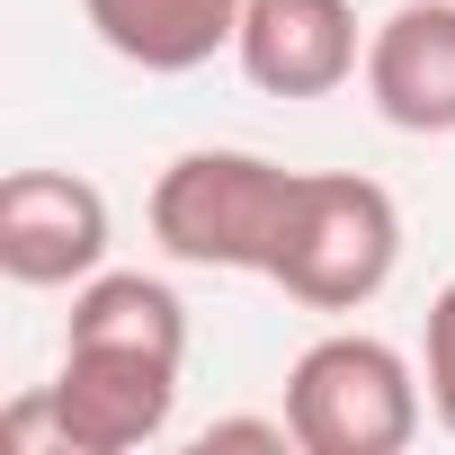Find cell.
Listing matches in <instances>:
<instances>
[{"label":"cell","mask_w":455,"mask_h":455,"mask_svg":"<svg viewBox=\"0 0 455 455\" xmlns=\"http://www.w3.org/2000/svg\"><path fill=\"white\" fill-rule=\"evenodd\" d=\"M233 446L286 455V446H295V428H286V419H214V428H196V455H233Z\"/></svg>","instance_id":"7c38bea8"},{"label":"cell","mask_w":455,"mask_h":455,"mask_svg":"<svg viewBox=\"0 0 455 455\" xmlns=\"http://www.w3.org/2000/svg\"><path fill=\"white\" fill-rule=\"evenodd\" d=\"M366 99L393 134H455V0H402L366 36Z\"/></svg>","instance_id":"52a82bcc"},{"label":"cell","mask_w":455,"mask_h":455,"mask_svg":"<svg viewBox=\"0 0 455 455\" xmlns=\"http://www.w3.org/2000/svg\"><path fill=\"white\" fill-rule=\"evenodd\" d=\"M286 196H295V170H277L268 152H233V143L179 152V161L152 179V242H161L179 268L268 277Z\"/></svg>","instance_id":"7a4b0ae2"},{"label":"cell","mask_w":455,"mask_h":455,"mask_svg":"<svg viewBox=\"0 0 455 455\" xmlns=\"http://www.w3.org/2000/svg\"><path fill=\"white\" fill-rule=\"evenodd\" d=\"M81 19L134 72H196L242 36V0H81Z\"/></svg>","instance_id":"ba28073f"},{"label":"cell","mask_w":455,"mask_h":455,"mask_svg":"<svg viewBox=\"0 0 455 455\" xmlns=\"http://www.w3.org/2000/svg\"><path fill=\"white\" fill-rule=\"evenodd\" d=\"M63 339L143 348V357H179V366H188V304H179L161 277H143V268H99L90 286H72Z\"/></svg>","instance_id":"9c48e42d"},{"label":"cell","mask_w":455,"mask_h":455,"mask_svg":"<svg viewBox=\"0 0 455 455\" xmlns=\"http://www.w3.org/2000/svg\"><path fill=\"white\" fill-rule=\"evenodd\" d=\"M411 357L375 331H331L286 366V428L304 455H402L419 437Z\"/></svg>","instance_id":"3957f363"},{"label":"cell","mask_w":455,"mask_h":455,"mask_svg":"<svg viewBox=\"0 0 455 455\" xmlns=\"http://www.w3.org/2000/svg\"><path fill=\"white\" fill-rule=\"evenodd\" d=\"M108 196L81 170H10L0 179V277L10 286H90L108 268Z\"/></svg>","instance_id":"277c9868"},{"label":"cell","mask_w":455,"mask_h":455,"mask_svg":"<svg viewBox=\"0 0 455 455\" xmlns=\"http://www.w3.org/2000/svg\"><path fill=\"white\" fill-rule=\"evenodd\" d=\"M233 54H242L251 90H268V99H331L366 63L348 0H242Z\"/></svg>","instance_id":"8992f818"},{"label":"cell","mask_w":455,"mask_h":455,"mask_svg":"<svg viewBox=\"0 0 455 455\" xmlns=\"http://www.w3.org/2000/svg\"><path fill=\"white\" fill-rule=\"evenodd\" d=\"M54 411H63L72 455H134V446H152V437L170 428V411H179V357L63 339Z\"/></svg>","instance_id":"5b68a950"},{"label":"cell","mask_w":455,"mask_h":455,"mask_svg":"<svg viewBox=\"0 0 455 455\" xmlns=\"http://www.w3.org/2000/svg\"><path fill=\"white\" fill-rule=\"evenodd\" d=\"M419 375H428V411H437V428L455 437V277H446V286H437V304H428Z\"/></svg>","instance_id":"30bf717a"},{"label":"cell","mask_w":455,"mask_h":455,"mask_svg":"<svg viewBox=\"0 0 455 455\" xmlns=\"http://www.w3.org/2000/svg\"><path fill=\"white\" fill-rule=\"evenodd\" d=\"M402 268V205L393 188L357 170H295L268 286H286L304 313H357L393 286Z\"/></svg>","instance_id":"6da1fadb"},{"label":"cell","mask_w":455,"mask_h":455,"mask_svg":"<svg viewBox=\"0 0 455 455\" xmlns=\"http://www.w3.org/2000/svg\"><path fill=\"white\" fill-rule=\"evenodd\" d=\"M0 455H72L63 411H54V384H36V393H19L10 411H0Z\"/></svg>","instance_id":"8fae6325"}]
</instances>
